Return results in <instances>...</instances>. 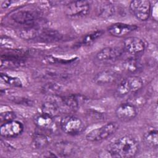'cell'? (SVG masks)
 <instances>
[{
	"label": "cell",
	"instance_id": "cell-1",
	"mask_svg": "<svg viewBox=\"0 0 158 158\" xmlns=\"http://www.w3.org/2000/svg\"><path fill=\"white\" fill-rule=\"evenodd\" d=\"M139 142L131 135H126L111 142L107 147L109 154L114 157H132L139 150Z\"/></svg>",
	"mask_w": 158,
	"mask_h": 158
},
{
	"label": "cell",
	"instance_id": "cell-2",
	"mask_svg": "<svg viewBox=\"0 0 158 158\" xmlns=\"http://www.w3.org/2000/svg\"><path fill=\"white\" fill-rule=\"evenodd\" d=\"M143 86V81L139 77L130 75L120 81L116 88V93L120 97H124L137 93Z\"/></svg>",
	"mask_w": 158,
	"mask_h": 158
},
{
	"label": "cell",
	"instance_id": "cell-3",
	"mask_svg": "<svg viewBox=\"0 0 158 158\" xmlns=\"http://www.w3.org/2000/svg\"><path fill=\"white\" fill-rule=\"evenodd\" d=\"M11 19L19 25L26 27L38 26L41 21V15L36 11L32 10H20L14 12L10 15Z\"/></svg>",
	"mask_w": 158,
	"mask_h": 158
},
{
	"label": "cell",
	"instance_id": "cell-4",
	"mask_svg": "<svg viewBox=\"0 0 158 158\" xmlns=\"http://www.w3.org/2000/svg\"><path fill=\"white\" fill-rule=\"evenodd\" d=\"M119 125L117 122L107 123L99 128L94 129L88 133L86 139L92 142L100 141L107 139L114 135L118 129Z\"/></svg>",
	"mask_w": 158,
	"mask_h": 158
},
{
	"label": "cell",
	"instance_id": "cell-5",
	"mask_svg": "<svg viewBox=\"0 0 158 158\" xmlns=\"http://www.w3.org/2000/svg\"><path fill=\"white\" fill-rule=\"evenodd\" d=\"M60 128L65 133L69 135H77L83 131L85 126L83 121L73 115H65L60 121Z\"/></svg>",
	"mask_w": 158,
	"mask_h": 158
},
{
	"label": "cell",
	"instance_id": "cell-6",
	"mask_svg": "<svg viewBox=\"0 0 158 158\" xmlns=\"http://www.w3.org/2000/svg\"><path fill=\"white\" fill-rule=\"evenodd\" d=\"M90 10V4L86 1H70L65 5L64 13L70 19H78L86 16Z\"/></svg>",
	"mask_w": 158,
	"mask_h": 158
},
{
	"label": "cell",
	"instance_id": "cell-7",
	"mask_svg": "<svg viewBox=\"0 0 158 158\" xmlns=\"http://www.w3.org/2000/svg\"><path fill=\"white\" fill-rule=\"evenodd\" d=\"M130 9L137 19L146 21L151 15V2L148 0H134L130 3Z\"/></svg>",
	"mask_w": 158,
	"mask_h": 158
},
{
	"label": "cell",
	"instance_id": "cell-8",
	"mask_svg": "<svg viewBox=\"0 0 158 158\" xmlns=\"http://www.w3.org/2000/svg\"><path fill=\"white\" fill-rule=\"evenodd\" d=\"M23 123L18 120H12L1 124L0 135L5 138H14L20 136L23 131Z\"/></svg>",
	"mask_w": 158,
	"mask_h": 158
},
{
	"label": "cell",
	"instance_id": "cell-9",
	"mask_svg": "<svg viewBox=\"0 0 158 158\" xmlns=\"http://www.w3.org/2000/svg\"><path fill=\"white\" fill-rule=\"evenodd\" d=\"M115 115L122 122H129L133 120L138 115L136 107L130 102L119 104L115 110Z\"/></svg>",
	"mask_w": 158,
	"mask_h": 158
},
{
	"label": "cell",
	"instance_id": "cell-10",
	"mask_svg": "<svg viewBox=\"0 0 158 158\" xmlns=\"http://www.w3.org/2000/svg\"><path fill=\"white\" fill-rule=\"evenodd\" d=\"M33 123L38 128L48 131L57 130V125L54 118L43 112L36 114L33 118Z\"/></svg>",
	"mask_w": 158,
	"mask_h": 158
},
{
	"label": "cell",
	"instance_id": "cell-11",
	"mask_svg": "<svg viewBox=\"0 0 158 158\" xmlns=\"http://www.w3.org/2000/svg\"><path fill=\"white\" fill-rule=\"evenodd\" d=\"M123 52L124 50L120 47H106L99 51L96 57L102 62H114L118 59L123 55Z\"/></svg>",
	"mask_w": 158,
	"mask_h": 158
},
{
	"label": "cell",
	"instance_id": "cell-12",
	"mask_svg": "<svg viewBox=\"0 0 158 158\" xmlns=\"http://www.w3.org/2000/svg\"><path fill=\"white\" fill-rule=\"evenodd\" d=\"M123 45L124 50L131 55L139 54L143 52L146 48L144 42L141 38L135 36L126 38Z\"/></svg>",
	"mask_w": 158,
	"mask_h": 158
},
{
	"label": "cell",
	"instance_id": "cell-13",
	"mask_svg": "<svg viewBox=\"0 0 158 158\" xmlns=\"http://www.w3.org/2000/svg\"><path fill=\"white\" fill-rule=\"evenodd\" d=\"M137 28L138 27L135 25L124 23H115L110 25L108 27L107 30L110 35L120 38L135 31Z\"/></svg>",
	"mask_w": 158,
	"mask_h": 158
},
{
	"label": "cell",
	"instance_id": "cell-14",
	"mask_svg": "<svg viewBox=\"0 0 158 158\" xmlns=\"http://www.w3.org/2000/svg\"><path fill=\"white\" fill-rule=\"evenodd\" d=\"M54 149L57 157H67L76 154L78 151V146L72 142L61 141L54 145Z\"/></svg>",
	"mask_w": 158,
	"mask_h": 158
},
{
	"label": "cell",
	"instance_id": "cell-15",
	"mask_svg": "<svg viewBox=\"0 0 158 158\" xmlns=\"http://www.w3.org/2000/svg\"><path fill=\"white\" fill-rule=\"evenodd\" d=\"M117 72L110 70H103L97 74L93 78L94 82L98 85H105L114 83L118 79Z\"/></svg>",
	"mask_w": 158,
	"mask_h": 158
},
{
	"label": "cell",
	"instance_id": "cell-16",
	"mask_svg": "<svg viewBox=\"0 0 158 158\" xmlns=\"http://www.w3.org/2000/svg\"><path fill=\"white\" fill-rule=\"evenodd\" d=\"M62 38V35L58 31L49 28H42L36 41L43 43L57 42Z\"/></svg>",
	"mask_w": 158,
	"mask_h": 158
},
{
	"label": "cell",
	"instance_id": "cell-17",
	"mask_svg": "<svg viewBox=\"0 0 158 158\" xmlns=\"http://www.w3.org/2000/svg\"><path fill=\"white\" fill-rule=\"evenodd\" d=\"M41 112L54 118L58 117L61 113H62L59 105L54 98L48 100L42 104Z\"/></svg>",
	"mask_w": 158,
	"mask_h": 158
},
{
	"label": "cell",
	"instance_id": "cell-18",
	"mask_svg": "<svg viewBox=\"0 0 158 158\" xmlns=\"http://www.w3.org/2000/svg\"><path fill=\"white\" fill-rule=\"evenodd\" d=\"M122 69L128 73H135L142 70L143 65L141 61L137 59H128L122 63Z\"/></svg>",
	"mask_w": 158,
	"mask_h": 158
},
{
	"label": "cell",
	"instance_id": "cell-19",
	"mask_svg": "<svg viewBox=\"0 0 158 158\" xmlns=\"http://www.w3.org/2000/svg\"><path fill=\"white\" fill-rule=\"evenodd\" d=\"M50 141V138L46 135L41 133H35L32 136L31 146L36 149H43L48 146Z\"/></svg>",
	"mask_w": 158,
	"mask_h": 158
},
{
	"label": "cell",
	"instance_id": "cell-20",
	"mask_svg": "<svg viewBox=\"0 0 158 158\" xmlns=\"http://www.w3.org/2000/svg\"><path fill=\"white\" fill-rule=\"evenodd\" d=\"M97 15L102 18H108L114 15V6L110 2H102L97 7Z\"/></svg>",
	"mask_w": 158,
	"mask_h": 158
},
{
	"label": "cell",
	"instance_id": "cell-21",
	"mask_svg": "<svg viewBox=\"0 0 158 158\" xmlns=\"http://www.w3.org/2000/svg\"><path fill=\"white\" fill-rule=\"evenodd\" d=\"M158 132L156 129L148 130L143 135L144 143L151 148H157L158 145Z\"/></svg>",
	"mask_w": 158,
	"mask_h": 158
},
{
	"label": "cell",
	"instance_id": "cell-22",
	"mask_svg": "<svg viewBox=\"0 0 158 158\" xmlns=\"http://www.w3.org/2000/svg\"><path fill=\"white\" fill-rule=\"evenodd\" d=\"M103 33L104 31L102 30H96L94 31L90 32L82 38L80 41V44L82 46L89 45L99 38Z\"/></svg>",
	"mask_w": 158,
	"mask_h": 158
},
{
	"label": "cell",
	"instance_id": "cell-23",
	"mask_svg": "<svg viewBox=\"0 0 158 158\" xmlns=\"http://www.w3.org/2000/svg\"><path fill=\"white\" fill-rule=\"evenodd\" d=\"M62 91V87L60 85L55 83H49L44 85L42 88V91L51 96H57Z\"/></svg>",
	"mask_w": 158,
	"mask_h": 158
},
{
	"label": "cell",
	"instance_id": "cell-24",
	"mask_svg": "<svg viewBox=\"0 0 158 158\" xmlns=\"http://www.w3.org/2000/svg\"><path fill=\"white\" fill-rule=\"evenodd\" d=\"M1 80L4 83L15 87H22V82L21 80L16 77H12L6 73H1L0 75Z\"/></svg>",
	"mask_w": 158,
	"mask_h": 158
},
{
	"label": "cell",
	"instance_id": "cell-25",
	"mask_svg": "<svg viewBox=\"0 0 158 158\" xmlns=\"http://www.w3.org/2000/svg\"><path fill=\"white\" fill-rule=\"evenodd\" d=\"M15 118H16L15 113L10 110H6V111L2 112L0 114V120L2 123L7 122L15 120Z\"/></svg>",
	"mask_w": 158,
	"mask_h": 158
},
{
	"label": "cell",
	"instance_id": "cell-26",
	"mask_svg": "<svg viewBox=\"0 0 158 158\" xmlns=\"http://www.w3.org/2000/svg\"><path fill=\"white\" fill-rule=\"evenodd\" d=\"M13 102L17 103L19 104H23V105H31L32 104V101L28 99L24 98H19V97H12L10 99Z\"/></svg>",
	"mask_w": 158,
	"mask_h": 158
},
{
	"label": "cell",
	"instance_id": "cell-27",
	"mask_svg": "<svg viewBox=\"0 0 158 158\" xmlns=\"http://www.w3.org/2000/svg\"><path fill=\"white\" fill-rule=\"evenodd\" d=\"M10 3H11V1H6L3 2V3H2V5H1V7H2V8H7V7H8L10 6Z\"/></svg>",
	"mask_w": 158,
	"mask_h": 158
}]
</instances>
